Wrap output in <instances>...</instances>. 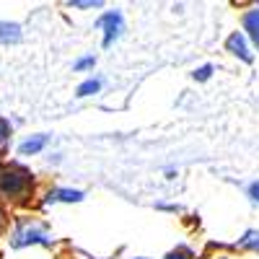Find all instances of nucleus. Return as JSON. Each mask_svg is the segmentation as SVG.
<instances>
[{
  "instance_id": "f257e3e1",
  "label": "nucleus",
  "mask_w": 259,
  "mask_h": 259,
  "mask_svg": "<svg viewBox=\"0 0 259 259\" xmlns=\"http://www.w3.org/2000/svg\"><path fill=\"white\" fill-rule=\"evenodd\" d=\"M36 189V177L31 168L18 161H0V202L29 205Z\"/></svg>"
},
{
  "instance_id": "f03ea898",
  "label": "nucleus",
  "mask_w": 259,
  "mask_h": 259,
  "mask_svg": "<svg viewBox=\"0 0 259 259\" xmlns=\"http://www.w3.org/2000/svg\"><path fill=\"white\" fill-rule=\"evenodd\" d=\"M11 246L13 249H26V246H50L52 244V236L50 231L41 226L34 218H18L13 231H11Z\"/></svg>"
},
{
  "instance_id": "7ed1b4c3",
  "label": "nucleus",
  "mask_w": 259,
  "mask_h": 259,
  "mask_svg": "<svg viewBox=\"0 0 259 259\" xmlns=\"http://www.w3.org/2000/svg\"><path fill=\"white\" fill-rule=\"evenodd\" d=\"M99 29H101V45L112 47L114 41L122 36V31H124V16L119 11H106L99 18Z\"/></svg>"
},
{
  "instance_id": "20e7f679",
  "label": "nucleus",
  "mask_w": 259,
  "mask_h": 259,
  "mask_svg": "<svg viewBox=\"0 0 259 259\" xmlns=\"http://www.w3.org/2000/svg\"><path fill=\"white\" fill-rule=\"evenodd\" d=\"M85 194L80 189H73V187H52L45 192L41 197V205L50 207V205H73V202H83Z\"/></svg>"
},
{
  "instance_id": "39448f33",
  "label": "nucleus",
  "mask_w": 259,
  "mask_h": 259,
  "mask_svg": "<svg viewBox=\"0 0 259 259\" xmlns=\"http://www.w3.org/2000/svg\"><path fill=\"white\" fill-rule=\"evenodd\" d=\"M226 50L236 57V60H241L246 65L254 62V50H251V41L246 39L244 31H231L228 39H226Z\"/></svg>"
},
{
  "instance_id": "423d86ee",
  "label": "nucleus",
  "mask_w": 259,
  "mask_h": 259,
  "mask_svg": "<svg viewBox=\"0 0 259 259\" xmlns=\"http://www.w3.org/2000/svg\"><path fill=\"white\" fill-rule=\"evenodd\" d=\"M241 26H244L241 31H244L246 39L251 41V47L259 50V6L244 11V16H241Z\"/></svg>"
},
{
  "instance_id": "0eeeda50",
  "label": "nucleus",
  "mask_w": 259,
  "mask_h": 259,
  "mask_svg": "<svg viewBox=\"0 0 259 259\" xmlns=\"http://www.w3.org/2000/svg\"><path fill=\"white\" fill-rule=\"evenodd\" d=\"M47 143H50L47 135H31V138H26L24 143L18 145V153L21 156H36V153H41V150L47 148Z\"/></svg>"
},
{
  "instance_id": "6e6552de",
  "label": "nucleus",
  "mask_w": 259,
  "mask_h": 259,
  "mask_svg": "<svg viewBox=\"0 0 259 259\" xmlns=\"http://www.w3.org/2000/svg\"><path fill=\"white\" fill-rule=\"evenodd\" d=\"M18 39H21V26L11 24V21H0V45H11Z\"/></svg>"
},
{
  "instance_id": "1a4fd4ad",
  "label": "nucleus",
  "mask_w": 259,
  "mask_h": 259,
  "mask_svg": "<svg viewBox=\"0 0 259 259\" xmlns=\"http://www.w3.org/2000/svg\"><path fill=\"white\" fill-rule=\"evenodd\" d=\"M101 91V78H85L78 89H75V96L78 99H85V96H94Z\"/></svg>"
},
{
  "instance_id": "9d476101",
  "label": "nucleus",
  "mask_w": 259,
  "mask_h": 259,
  "mask_svg": "<svg viewBox=\"0 0 259 259\" xmlns=\"http://www.w3.org/2000/svg\"><path fill=\"white\" fill-rule=\"evenodd\" d=\"M8 145H11V122L0 117V156L8 150Z\"/></svg>"
},
{
  "instance_id": "9b49d317",
  "label": "nucleus",
  "mask_w": 259,
  "mask_h": 259,
  "mask_svg": "<svg viewBox=\"0 0 259 259\" xmlns=\"http://www.w3.org/2000/svg\"><path fill=\"white\" fill-rule=\"evenodd\" d=\"M259 244V231H246L241 239H239V249H249V251H254V246Z\"/></svg>"
},
{
  "instance_id": "f8f14e48",
  "label": "nucleus",
  "mask_w": 259,
  "mask_h": 259,
  "mask_svg": "<svg viewBox=\"0 0 259 259\" xmlns=\"http://www.w3.org/2000/svg\"><path fill=\"white\" fill-rule=\"evenodd\" d=\"M163 259H194V251L189 246H177V249H171Z\"/></svg>"
},
{
  "instance_id": "ddd939ff",
  "label": "nucleus",
  "mask_w": 259,
  "mask_h": 259,
  "mask_svg": "<svg viewBox=\"0 0 259 259\" xmlns=\"http://www.w3.org/2000/svg\"><path fill=\"white\" fill-rule=\"evenodd\" d=\"M94 65H96V57H94V55H85V57H80V60L73 62V70H78V73H80V70H91Z\"/></svg>"
},
{
  "instance_id": "4468645a",
  "label": "nucleus",
  "mask_w": 259,
  "mask_h": 259,
  "mask_svg": "<svg viewBox=\"0 0 259 259\" xmlns=\"http://www.w3.org/2000/svg\"><path fill=\"white\" fill-rule=\"evenodd\" d=\"M212 70H215L212 65H202V68H197V70L192 73V78H194V80H200V83H202V80H210Z\"/></svg>"
},
{
  "instance_id": "2eb2a0df",
  "label": "nucleus",
  "mask_w": 259,
  "mask_h": 259,
  "mask_svg": "<svg viewBox=\"0 0 259 259\" xmlns=\"http://www.w3.org/2000/svg\"><path fill=\"white\" fill-rule=\"evenodd\" d=\"M70 8H101V0H70Z\"/></svg>"
},
{
  "instance_id": "dca6fc26",
  "label": "nucleus",
  "mask_w": 259,
  "mask_h": 259,
  "mask_svg": "<svg viewBox=\"0 0 259 259\" xmlns=\"http://www.w3.org/2000/svg\"><path fill=\"white\" fill-rule=\"evenodd\" d=\"M8 231V210H6V205L0 202V236H3Z\"/></svg>"
},
{
  "instance_id": "f3484780",
  "label": "nucleus",
  "mask_w": 259,
  "mask_h": 259,
  "mask_svg": "<svg viewBox=\"0 0 259 259\" xmlns=\"http://www.w3.org/2000/svg\"><path fill=\"white\" fill-rule=\"evenodd\" d=\"M249 197H251V202L259 205V182H251L249 184Z\"/></svg>"
},
{
  "instance_id": "a211bd4d",
  "label": "nucleus",
  "mask_w": 259,
  "mask_h": 259,
  "mask_svg": "<svg viewBox=\"0 0 259 259\" xmlns=\"http://www.w3.org/2000/svg\"><path fill=\"white\" fill-rule=\"evenodd\" d=\"M254 251H259V244H256V246H254Z\"/></svg>"
},
{
  "instance_id": "6ab92c4d",
  "label": "nucleus",
  "mask_w": 259,
  "mask_h": 259,
  "mask_svg": "<svg viewBox=\"0 0 259 259\" xmlns=\"http://www.w3.org/2000/svg\"><path fill=\"white\" fill-rule=\"evenodd\" d=\"M135 259H148V256H135Z\"/></svg>"
}]
</instances>
